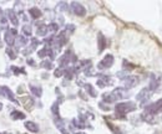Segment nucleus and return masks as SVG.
<instances>
[{
    "instance_id": "obj_1",
    "label": "nucleus",
    "mask_w": 162,
    "mask_h": 134,
    "mask_svg": "<svg viewBox=\"0 0 162 134\" xmlns=\"http://www.w3.org/2000/svg\"><path fill=\"white\" fill-rule=\"evenodd\" d=\"M137 107L133 102H121V103H117L116 107H115V112H116V118L117 119H126V114L130 112H133Z\"/></svg>"
},
{
    "instance_id": "obj_2",
    "label": "nucleus",
    "mask_w": 162,
    "mask_h": 134,
    "mask_svg": "<svg viewBox=\"0 0 162 134\" xmlns=\"http://www.w3.org/2000/svg\"><path fill=\"white\" fill-rule=\"evenodd\" d=\"M151 94H152V92L150 91L149 87H146V88H142V90L137 93L136 99L138 101V102H141V106L143 107V106H145L147 102H149V99L151 98Z\"/></svg>"
},
{
    "instance_id": "obj_3",
    "label": "nucleus",
    "mask_w": 162,
    "mask_h": 134,
    "mask_svg": "<svg viewBox=\"0 0 162 134\" xmlns=\"http://www.w3.org/2000/svg\"><path fill=\"white\" fill-rule=\"evenodd\" d=\"M145 112L146 113H150V114H154V115H157V114L162 113V98L158 99L155 103L147 106L146 109H145Z\"/></svg>"
},
{
    "instance_id": "obj_4",
    "label": "nucleus",
    "mask_w": 162,
    "mask_h": 134,
    "mask_svg": "<svg viewBox=\"0 0 162 134\" xmlns=\"http://www.w3.org/2000/svg\"><path fill=\"white\" fill-rule=\"evenodd\" d=\"M112 65H114V56L112 55H106V56L97 63V68H99V70H106V68H110Z\"/></svg>"
},
{
    "instance_id": "obj_5",
    "label": "nucleus",
    "mask_w": 162,
    "mask_h": 134,
    "mask_svg": "<svg viewBox=\"0 0 162 134\" xmlns=\"http://www.w3.org/2000/svg\"><path fill=\"white\" fill-rule=\"evenodd\" d=\"M71 10L77 16H84L85 14H86V9L82 6L80 3H77V1H72L71 3Z\"/></svg>"
},
{
    "instance_id": "obj_6",
    "label": "nucleus",
    "mask_w": 162,
    "mask_h": 134,
    "mask_svg": "<svg viewBox=\"0 0 162 134\" xmlns=\"http://www.w3.org/2000/svg\"><path fill=\"white\" fill-rule=\"evenodd\" d=\"M0 96L6 97L8 99H10L11 102H14V103H18V101L15 99V97H14V93L11 92V90L8 88L6 86H1V87H0Z\"/></svg>"
},
{
    "instance_id": "obj_7",
    "label": "nucleus",
    "mask_w": 162,
    "mask_h": 134,
    "mask_svg": "<svg viewBox=\"0 0 162 134\" xmlns=\"http://www.w3.org/2000/svg\"><path fill=\"white\" fill-rule=\"evenodd\" d=\"M137 83H138V77H136V76H127L123 80V85H125V87H126V90L135 87Z\"/></svg>"
},
{
    "instance_id": "obj_8",
    "label": "nucleus",
    "mask_w": 162,
    "mask_h": 134,
    "mask_svg": "<svg viewBox=\"0 0 162 134\" xmlns=\"http://www.w3.org/2000/svg\"><path fill=\"white\" fill-rule=\"evenodd\" d=\"M112 93H114V96L117 98V101H119V99H123V98H126V97H128L127 90H126V88H122V87H117V88H115V90L112 91Z\"/></svg>"
},
{
    "instance_id": "obj_9",
    "label": "nucleus",
    "mask_w": 162,
    "mask_h": 134,
    "mask_svg": "<svg viewBox=\"0 0 162 134\" xmlns=\"http://www.w3.org/2000/svg\"><path fill=\"white\" fill-rule=\"evenodd\" d=\"M6 16H8V19L10 20V22L14 26H18V24H19V19H18L16 12L14 11L13 9H8V10H6Z\"/></svg>"
},
{
    "instance_id": "obj_10",
    "label": "nucleus",
    "mask_w": 162,
    "mask_h": 134,
    "mask_svg": "<svg viewBox=\"0 0 162 134\" xmlns=\"http://www.w3.org/2000/svg\"><path fill=\"white\" fill-rule=\"evenodd\" d=\"M155 117H156V115L150 114V113H146V112H143V113L141 114L142 121H143V122L150 123V124H156V123H157V119H156Z\"/></svg>"
},
{
    "instance_id": "obj_11",
    "label": "nucleus",
    "mask_w": 162,
    "mask_h": 134,
    "mask_svg": "<svg viewBox=\"0 0 162 134\" xmlns=\"http://www.w3.org/2000/svg\"><path fill=\"white\" fill-rule=\"evenodd\" d=\"M160 87V80L158 78H156L154 75L151 76V80H150V86H149V88H150V91L154 93V92H156L157 91V88Z\"/></svg>"
},
{
    "instance_id": "obj_12",
    "label": "nucleus",
    "mask_w": 162,
    "mask_h": 134,
    "mask_svg": "<svg viewBox=\"0 0 162 134\" xmlns=\"http://www.w3.org/2000/svg\"><path fill=\"white\" fill-rule=\"evenodd\" d=\"M97 45H99V52H102L106 47V39L101 32H99L97 35Z\"/></svg>"
},
{
    "instance_id": "obj_13",
    "label": "nucleus",
    "mask_w": 162,
    "mask_h": 134,
    "mask_svg": "<svg viewBox=\"0 0 162 134\" xmlns=\"http://www.w3.org/2000/svg\"><path fill=\"white\" fill-rule=\"evenodd\" d=\"M4 40H5V42L8 44V46H10V47H11L14 44H15V36H14L9 30L5 31V35H4Z\"/></svg>"
},
{
    "instance_id": "obj_14",
    "label": "nucleus",
    "mask_w": 162,
    "mask_h": 134,
    "mask_svg": "<svg viewBox=\"0 0 162 134\" xmlns=\"http://www.w3.org/2000/svg\"><path fill=\"white\" fill-rule=\"evenodd\" d=\"M102 99H104V102H106V103H114V102H116V101H117V98L114 96L112 92L104 93L102 94Z\"/></svg>"
},
{
    "instance_id": "obj_15",
    "label": "nucleus",
    "mask_w": 162,
    "mask_h": 134,
    "mask_svg": "<svg viewBox=\"0 0 162 134\" xmlns=\"http://www.w3.org/2000/svg\"><path fill=\"white\" fill-rule=\"evenodd\" d=\"M26 44H27L26 36L20 35V36H16V37H15V45H16V47H22V46H25Z\"/></svg>"
},
{
    "instance_id": "obj_16",
    "label": "nucleus",
    "mask_w": 162,
    "mask_h": 134,
    "mask_svg": "<svg viewBox=\"0 0 162 134\" xmlns=\"http://www.w3.org/2000/svg\"><path fill=\"white\" fill-rule=\"evenodd\" d=\"M25 128L31 133H38L39 132V126L34 122H25Z\"/></svg>"
},
{
    "instance_id": "obj_17",
    "label": "nucleus",
    "mask_w": 162,
    "mask_h": 134,
    "mask_svg": "<svg viewBox=\"0 0 162 134\" xmlns=\"http://www.w3.org/2000/svg\"><path fill=\"white\" fill-rule=\"evenodd\" d=\"M36 34L39 36H45L48 34V25L45 24H39L38 25V29H36Z\"/></svg>"
},
{
    "instance_id": "obj_18",
    "label": "nucleus",
    "mask_w": 162,
    "mask_h": 134,
    "mask_svg": "<svg viewBox=\"0 0 162 134\" xmlns=\"http://www.w3.org/2000/svg\"><path fill=\"white\" fill-rule=\"evenodd\" d=\"M29 14L31 15L32 19H39V17H41V15H43V12H41L40 9L38 8H31L29 10Z\"/></svg>"
},
{
    "instance_id": "obj_19",
    "label": "nucleus",
    "mask_w": 162,
    "mask_h": 134,
    "mask_svg": "<svg viewBox=\"0 0 162 134\" xmlns=\"http://www.w3.org/2000/svg\"><path fill=\"white\" fill-rule=\"evenodd\" d=\"M74 75H75V70H74V67H67L65 68V72H64V76L66 80H72L74 78Z\"/></svg>"
},
{
    "instance_id": "obj_20",
    "label": "nucleus",
    "mask_w": 162,
    "mask_h": 134,
    "mask_svg": "<svg viewBox=\"0 0 162 134\" xmlns=\"http://www.w3.org/2000/svg\"><path fill=\"white\" fill-rule=\"evenodd\" d=\"M30 91H31V93L34 94L35 97H41V94H43V90H41L39 86L30 85Z\"/></svg>"
},
{
    "instance_id": "obj_21",
    "label": "nucleus",
    "mask_w": 162,
    "mask_h": 134,
    "mask_svg": "<svg viewBox=\"0 0 162 134\" xmlns=\"http://www.w3.org/2000/svg\"><path fill=\"white\" fill-rule=\"evenodd\" d=\"M5 52L9 57H10L11 60H15L16 56H18V52H16V50H14L13 47H10V46H8V47L5 49Z\"/></svg>"
},
{
    "instance_id": "obj_22",
    "label": "nucleus",
    "mask_w": 162,
    "mask_h": 134,
    "mask_svg": "<svg viewBox=\"0 0 162 134\" xmlns=\"http://www.w3.org/2000/svg\"><path fill=\"white\" fill-rule=\"evenodd\" d=\"M85 90H86V92H87V93H89L91 97H97V92L95 91V88L90 85V83H86V85H85Z\"/></svg>"
},
{
    "instance_id": "obj_23",
    "label": "nucleus",
    "mask_w": 162,
    "mask_h": 134,
    "mask_svg": "<svg viewBox=\"0 0 162 134\" xmlns=\"http://www.w3.org/2000/svg\"><path fill=\"white\" fill-rule=\"evenodd\" d=\"M22 104H25L26 106V108L27 109H31V107H32V104H34V101H32L30 97H22Z\"/></svg>"
},
{
    "instance_id": "obj_24",
    "label": "nucleus",
    "mask_w": 162,
    "mask_h": 134,
    "mask_svg": "<svg viewBox=\"0 0 162 134\" xmlns=\"http://www.w3.org/2000/svg\"><path fill=\"white\" fill-rule=\"evenodd\" d=\"M54 123H55V126L58 127V129H59L60 132L65 129V123H64V121H62L61 118H55L54 119Z\"/></svg>"
},
{
    "instance_id": "obj_25",
    "label": "nucleus",
    "mask_w": 162,
    "mask_h": 134,
    "mask_svg": "<svg viewBox=\"0 0 162 134\" xmlns=\"http://www.w3.org/2000/svg\"><path fill=\"white\" fill-rule=\"evenodd\" d=\"M11 118L15 119V121H18V119H24L25 114L22 112H19V110H14V112H11Z\"/></svg>"
},
{
    "instance_id": "obj_26",
    "label": "nucleus",
    "mask_w": 162,
    "mask_h": 134,
    "mask_svg": "<svg viewBox=\"0 0 162 134\" xmlns=\"http://www.w3.org/2000/svg\"><path fill=\"white\" fill-rule=\"evenodd\" d=\"M40 66L45 68V70H51L53 68V62L49 61V60H43V62L40 63Z\"/></svg>"
},
{
    "instance_id": "obj_27",
    "label": "nucleus",
    "mask_w": 162,
    "mask_h": 134,
    "mask_svg": "<svg viewBox=\"0 0 162 134\" xmlns=\"http://www.w3.org/2000/svg\"><path fill=\"white\" fill-rule=\"evenodd\" d=\"M51 112L54 113V115H55L56 118H60V114H59V103H58V102H55V103L53 104Z\"/></svg>"
},
{
    "instance_id": "obj_28",
    "label": "nucleus",
    "mask_w": 162,
    "mask_h": 134,
    "mask_svg": "<svg viewBox=\"0 0 162 134\" xmlns=\"http://www.w3.org/2000/svg\"><path fill=\"white\" fill-rule=\"evenodd\" d=\"M21 31H22V35H24V36H30L31 32H32L31 31V27L29 25H24V26H22Z\"/></svg>"
},
{
    "instance_id": "obj_29",
    "label": "nucleus",
    "mask_w": 162,
    "mask_h": 134,
    "mask_svg": "<svg viewBox=\"0 0 162 134\" xmlns=\"http://www.w3.org/2000/svg\"><path fill=\"white\" fill-rule=\"evenodd\" d=\"M59 30V25L56 24V22H51V24L48 25V31L50 32H56Z\"/></svg>"
},
{
    "instance_id": "obj_30",
    "label": "nucleus",
    "mask_w": 162,
    "mask_h": 134,
    "mask_svg": "<svg viewBox=\"0 0 162 134\" xmlns=\"http://www.w3.org/2000/svg\"><path fill=\"white\" fill-rule=\"evenodd\" d=\"M56 10L58 11H66L67 10V3H64V1L59 3L58 6H56Z\"/></svg>"
},
{
    "instance_id": "obj_31",
    "label": "nucleus",
    "mask_w": 162,
    "mask_h": 134,
    "mask_svg": "<svg viewBox=\"0 0 162 134\" xmlns=\"http://www.w3.org/2000/svg\"><path fill=\"white\" fill-rule=\"evenodd\" d=\"M74 30H75V25H66V26H65V30H64V32H65V34H66V35H70V34H72V32H74Z\"/></svg>"
},
{
    "instance_id": "obj_32",
    "label": "nucleus",
    "mask_w": 162,
    "mask_h": 134,
    "mask_svg": "<svg viewBox=\"0 0 162 134\" xmlns=\"http://www.w3.org/2000/svg\"><path fill=\"white\" fill-rule=\"evenodd\" d=\"M11 71L15 73V75H19V73H24L25 75V71H24V68H20V67H16V66H11Z\"/></svg>"
},
{
    "instance_id": "obj_33",
    "label": "nucleus",
    "mask_w": 162,
    "mask_h": 134,
    "mask_svg": "<svg viewBox=\"0 0 162 134\" xmlns=\"http://www.w3.org/2000/svg\"><path fill=\"white\" fill-rule=\"evenodd\" d=\"M0 24H1V29H3V30H5V31H8V30H9L6 17H3V19H0Z\"/></svg>"
},
{
    "instance_id": "obj_34",
    "label": "nucleus",
    "mask_w": 162,
    "mask_h": 134,
    "mask_svg": "<svg viewBox=\"0 0 162 134\" xmlns=\"http://www.w3.org/2000/svg\"><path fill=\"white\" fill-rule=\"evenodd\" d=\"M64 72H65V68L59 67V68H56V70H55L54 76H55V77H61V76L64 75Z\"/></svg>"
},
{
    "instance_id": "obj_35",
    "label": "nucleus",
    "mask_w": 162,
    "mask_h": 134,
    "mask_svg": "<svg viewBox=\"0 0 162 134\" xmlns=\"http://www.w3.org/2000/svg\"><path fill=\"white\" fill-rule=\"evenodd\" d=\"M38 56H39L40 58H45L46 56H48V49H46V47H45V49H41L40 51L38 52Z\"/></svg>"
},
{
    "instance_id": "obj_36",
    "label": "nucleus",
    "mask_w": 162,
    "mask_h": 134,
    "mask_svg": "<svg viewBox=\"0 0 162 134\" xmlns=\"http://www.w3.org/2000/svg\"><path fill=\"white\" fill-rule=\"evenodd\" d=\"M107 126L110 127V129H111V131H112L115 134H121V132H120L119 131V129H117V127H115V126H112V124H111V123H107Z\"/></svg>"
},
{
    "instance_id": "obj_37",
    "label": "nucleus",
    "mask_w": 162,
    "mask_h": 134,
    "mask_svg": "<svg viewBox=\"0 0 162 134\" xmlns=\"http://www.w3.org/2000/svg\"><path fill=\"white\" fill-rule=\"evenodd\" d=\"M39 44H40V41L39 40H36V39H32L31 40V49L34 50V49H36L39 46Z\"/></svg>"
},
{
    "instance_id": "obj_38",
    "label": "nucleus",
    "mask_w": 162,
    "mask_h": 134,
    "mask_svg": "<svg viewBox=\"0 0 162 134\" xmlns=\"http://www.w3.org/2000/svg\"><path fill=\"white\" fill-rule=\"evenodd\" d=\"M32 51H34V50H32V49H31V46H30V47H26L25 50H22L21 53H22V55H25V56H27V55H30Z\"/></svg>"
},
{
    "instance_id": "obj_39",
    "label": "nucleus",
    "mask_w": 162,
    "mask_h": 134,
    "mask_svg": "<svg viewBox=\"0 0 162 134\" xmlns=\"http://www.w3.org/2000/svg\"><path fill=\"white\" fill-rule=\"evenodd\" d=\"M99 107L101 108V109H102V110H110L111 108L109 107V106H106V104H104L102 102H101V103H99Z\"/></svg>"
},
{
    "instance_id": "obj_40",
    "label": "nucleus",
    "mask_w": 162,
    "mask_h": 134,
    "mask_svg": "<svg viewBox=\"0 0 162 134\" xmlns=\"http://www.w3.org/2000/svg\"><path fill=\"white\" fill-rule=\"evenodd\" d=\"M123 67H130V70H132V68L135 67V66H133V65H131L130 62H127L126 60H125V61H123Z\"/></svg>"
},
{
    "instance_id": "obj_41",
    "label": "nucleus",
    "mask_w": 162,
    "mask_h": 134,
    "mask_svg": "<svg viewBox=\"0 0 162 134\" xmlns=\"http://www.w3.org/2000/svg\"><path fill=\"white\" fill-rule=\"evenodd\" d=\"M19 16H20L21 19H22V21H25V22H26L27 20H29V19H27V16H26V15H25V14L22 12V11H21V12H19Z\"/></svg>"
},
{
    "instance_id": "obj_42",
    "label": "nucleus",
    "mask_w": 162,
    "mask_h": 134,
    "mask_svg": "<svg viewBox=\"0 0 162 134\" xmlns=\"http://www.w3.org/2000/svg\"><path fill=\"white\" fill-rule=\"evenodd\" d=\"M27 63H29L30 65V66H36V62L34 61V60H31V58H27Z\"/></svg>"
},
{
    "instance_id": "obj_43",
    "label": "nucleus",
    "mask_w": 162,
    "mask_h": 134,
    "mask_svg": "<svg viewBox=\"0 0 162 134\" xmlns=\"http://www.w3.org/2000/svg\"><path fill=\"white\" fill-rule=\"evenodd\" d=\"M9 31H10L11 34H13V35L16 37V35H18V31H16V29H14V27H13V29H9Z\"/></svg>"
},
{
    "instance_id": "obj_44",
    "label": "nucleus",
    "mask_w": 162,
    "mask_h": 134,
    "mask_svg": "<svg viewBox=\"0 0 162 134\" xmlns=\"http://www.w3.org/2000/svg\"><path fill=\"white\" fill-rule=\"evenodd\" d=\"M80 96H81V97H82V98H84V99H87V98H86V96H85L84 93H82V91H80Z\"/></svg>"
},
{
    "instance_id": "obj_45",
    "label": "nucleus",
    "mask_w": 162,
    "mask_h": 134,
    "mask_svg": "<svg viewBox=\"0 0 162 134\" xmlns=\"http://www.w3.org/2000/svg\"><path fill=\"white\" fill-rule=\"evenodd\" d=\"M3 17H4V16H3V10L0 9V19H3Z\"/></svg>"
},
{
    "instance_id": "obj_46",
    "label": "nucleus",
    "mask_w": 162,
    "mask_h": 134,
    "mask_svg": "<svg viewBox=\"0 0 162 134\" xmlns=\"http://www.w3.org/2000/svg\"><path fill=\"white\" fill-rule=\"evenodd\" d=\"M75 134H85V133H82V132H75Z\"/></svg>"
},
{
    "instance_id": "obj_47",
    "label": "nucleus",
    "mask_w": 162,
    "mask_h": 134,
    "mask_svg": "<svg viewBox=\"0 0 162 134\" xmlns=\"http://www.w3.org/2000/svg\"><path fill=\"white\" fill-rule=\"evenodd\" d=\"M1 108H3V104H1V103H0V110H1Z\"/></svg>"
},
{
    "instance_id": "obj_48",
    "label": "nucleus",
    "mask_w": 162,
    "mask_h": 134,
    "mask_svg": "<svg viewBox=\"0 0 162 134\" xmlns=\"http://www.w3.org/2000/svg\"><path fill=\"white\" fill-rule=\"evenodd\" d=\"M0 134H3V133H0Z\"/></svg>"
}]
</instances>
